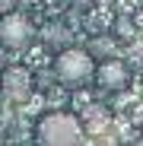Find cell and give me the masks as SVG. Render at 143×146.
<instances>
[{"instance_id":"2","label":"cell","mask_w":143,"mask_h":146,"mask_svg":"<svg viewBox=\"0 0 143 146\" xmlns=\"http://www.w3.org/2000/svg\"><path fill=\"white\" fill-rule=\"evenodd\" d=\"M92 73H95V64H92V57L86 51H80V48H64L54 57V76L64 86H83Z\"/></svg>"},{"instance_id":"3","label":"cell","mask_w":143,"mask_h":146,"mask_svg":"<svg viewBox=\"0 0 143 146\" xmlns=\"http://www.w3.org/2000/svg\"><path fill=\"white\" fill-rule=\"evenodd\" d=\"M35 38V26L29 22V16L22 13H3L0 19V41L13 51H22V48H29Z\"/></svg>"},{"instance_id":"6","label":"cell","mask_w":143,"mask_h":146,"mask_svg":"<svg viewBox=\"0 0 143 146\" xmlns=\"http://www.w3.org/2000/svg\"><path fill=\"white\" fill-rule=\"evenodd\" d=\"M13 3H16V0H0V13H10Z\"/></svg>"},{"instance_id":"5","label":"cell","mask_w":143,"mask_h":146,"mask_svg":"<svg viewBox=\"0 0 143 146\" xmlns=\"http://www.w3.org/2000/svg\"><path fill=\"white\" fill-rule=\"evenodd\" d=\"M95 80H99V86L102 89H108V92H121L124 86H127V80H130V73H127V67L121 64V60H105V64H99V70H95Z\"/></svg>"},{"instance_id":"4","label":"cell","mask_w":143,"mask_h":146,"mask_svg":"<svg viewBox=\"0 0 143 146\" xmlns=\"http://www.w3.org/2000/svg\"><path fill=\"white\" fill-rule=\"evenodd\" d=\"M0 86H3V92L10 99H16V102H26L32 95V76H29L26 67H7L3 76H0Z\"/></svg>"},{"instance_id":"7","label":"cell","mask_w":143,"mask_h":146,"mask_svg":"<svg viewBox=\"0 0 143 146\" xmlns=\"http://www.w3.org/2000/svg\"><path fill=\"white\" fill-rule=\"evenodd\" d=\"M134 117H137V121H143V108H137V114H134Z\"/></svg>"},{"instance_id":"1","label":"cell","mask_w":143,"mask_h":146,"mask_svg":"<svg viewBox=\"0 0 143 146\" xmlns=\"http://www.w3.org/2000/svg\"><path fill=\"white\" fill-rule=\"evenodd\" d=\"M38 146H83V124L67 114V111H51L38 121Z\"/></svg>"}]
</instances>
